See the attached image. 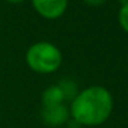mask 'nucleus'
<instances>
[{
  "label": "nucleus",
  "mask_w": 128,
  "mask_h": 128,
  "mask_svg": "<svg viewBox=\"0 0 128 128\" xmlns=\"http://www.w3.org/2000/svg\"><path fill=\"white\" fill-rule=\"evenodd\" d=\"M113 98L106 88L94 86L78 92L72 100L70 114L80 125H99L109 118Z\"/></svg>",
  "instance_id": "obj_1"
},
{
  "label": "nucleus",
  "mask_w": 128,
  "mask_h": 128,
  "mask_svg": "<svg viewBox=\"0 0 128 128\" xmlns=\"http://www.w3.org/2000/svg\"><path fill=\"white\" fill-rule=\"evenodd\" d=\"M26 64L37 73H54L62 64V54L55 44L39 42L26 51Z\"/></svg>",
  "instance_id": "obj_2"
},
{
  "label": "nucleus",
  "mask_w": 128,
  "mask_h": 128,
  "mask_svg": "<svg viewBox=\"0 0 128 128\" xmlns=\"http://www.w3.org/2000/svg\"><path fill=\"white\" fill-rule=\"evenodd\" d=\"M33 8L47 20H56L68 8V0H32Z\"/></svg>",
  "instance_id": "obj_3"
},
{
  "label": "nucleus",
  "mask_w": 128,
  "mask_h": 128,
  "mask_svg": "<svg viewBox=\"0 0 128 128\" xmlns=\"http://www.w3.org/2000/svg\"><path fill=\"white\" fill-rule=\"evenodd\" d=\"M42 118L50 127H59L69 120V110L64 103L55 106H44L42 112Z\"/></svg>",
  "instance_id": "obj_4"
},
{
  "label": "nucleus",
  "mask_w": 128,
  "mask_h": 128,
  "mask_svg": "<svg viewBox=\"0 0 128 128\" xmlns=\"http://www.w3.org/2000/svg\"><path fill=\"white\" fill-rule=\"evenodd\" d=\"M65 98V94L62 91L61 86H51L48 88L44 90L42 95V100H43V106H55V105H61Z\"/></svg>",
  "instance_id": "obj_5"
},
{
  "label": "nucleus",
  "mask_w": 128,
  "mask_h": 128,
  "mask_svg": "<svg viewBox=\"0 0 128 128\" xmlns=\"http://www.w3.org/2000/svg\"><path fill=\"white\" fill-rule=\"evenodd\" d=\"M118 22L120 26L128 33V3L122 4L118 11Z\"/></svg>",
  "instance_id": "obj_6"
},
{
  "label": "nucleus",
  "mask_w": 128,
  "mask_h": 128,
  "mask_svg": "<svg viewBox=\"0 0 128 128\" xmlns=\"http://www.w3.org/2000/svg\"><path fill=\"white\" fill-rule=\"evenodd\" d=\"M88 6H102L106 0H84Z\"/></svg>",
  "instance_id": "obj_7"
},
{
  "label": "nucleus",
  "mask_w": 128,
  "mask_h": 128,
  "mask_svg": "<svg viewBox=\"0 0 128 128\" xmlns=\"http://www.w3.org/2000/svg\"><path fill=\"white\" fill-rule=\"evenodd\" d=\"M7 2H10V3H22L25 0H7Z\"/></svg>",
  "instance_id": "obj_8"
},
{
  "label": "nucleus",
  "mask_w": 128,
  "mask_h": 128,
  "mask_svg": "<svg viewBox=\"0 0 128 128\" xmlns=\"http://www.w3.org/2000/svg\"><path fill=\"white\" fill-rule=\"evenodd\" d=\"M117 2H120V3H122V4H127L128 3V0H117Z\"/></svg>",
  "instance_id": "obj_9"
}]
</instances>
